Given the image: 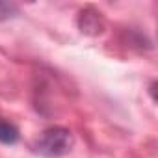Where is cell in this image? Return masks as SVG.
Instances as JSON below:
<instances>
[{
  "label": "cell",
  "instance_id": "obj_2",
  "mask_svg": "<svg viewBox=\"0 0 158 158\" xmlns=\"http://www.w3.org/2000/svg\"><path fill=\"white\" fill-rule=\"evenodd\" d=\"M78 28H80L84 34H91V35L101 34L102 28H104V23H102L101 13H97L91 8L80 11V15H78Z\"/></svg>",
  "mask_w": 158,
  "mask_h": 158
},
{
  "label": "cell",
  "instance_id": "obj_3",
  "mask_svg": "<svg viewBox=\"0 0 158 158\" xmlns=\"http://www.w3.org/2000/svg\"><path fill=\"white\" fill-rule=\"evenodd\" d=\"M21 138V132L19 128L8 121L6 117H0V143L2 145H15Z\"/></svg>",
  "mask_w": 158,
  "mask_h": 158
},
{
  "label": "cell",
  "instance_id": "obj_4",
  "mask_svg": "<svg viewBox=\"0 0 158 158\" xmlns=\"http://www.w3.org/2000/svg\"><path fill=\"white\" fill-rule=\"evenodd\" d=\"M19 15V8L13 2H0V21H8Z\"/></svg>",
  "mask_w": 158,
  "mask_h": 158
},
{
  "label": "cell",
  "instance_id": "obj_1",
  "mask_svg": "<svg viewBox=\"0 0 158 158\" xmlns=\"http://www.w3.org/2000/svg\"><path fill=\"white\" fill-rule=\"evenodd\" d=\"M73 145H74V138L69 128L48 127L39 134V138L32 145V151L43 158H61L71 152Z\"/></svg>",
  "mask_w": 158,
  "mask_h": 158
}]
</instances>
